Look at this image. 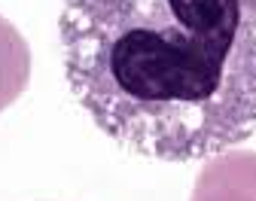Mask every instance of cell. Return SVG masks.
Masks as SVG:
<instances>
[{"label": "cell", "instance_id": "7a4b0ae2", "mask_svg": "<svg viewBox=\"0 0 256 201\" xmlns=\"http://www.w3.org/2000/svg\"><path fill=\"white\" fill-rule=\"evenodd\" d=\"M196 201H256V156H222L208 164Z\"/></svg>", "mask_w": 256, "mask_h": 201}, {"label": "cell", "instance_id": "3957f363", "mask_svg": "<svg viewBox=\"0 0 256 201\" xmlns=\"http://www.w3.org/2000/svg\"><path fill=\"white\" fill-rule=\"evenodd\" d=\"M28 76H30L28 43L6 18H0V110L10 107L24 92Z\"/></svg>", "mask_w": 256, "mask_h": 201}, {"label": "cell", "instance_id": "6da1fadb", "mask_svg": "<svg viewBox=\"0 0 256 201\" xmlns=\"http://www.w3.org/2000/svg\"><path fill=\"white\" fill-rule=\"evenodd\" d=\"M64 76L104 134L162 162L256 134V0H64Z\"/></svg>", "mask_w": 256, "mask_h": 201}]
</instances>
